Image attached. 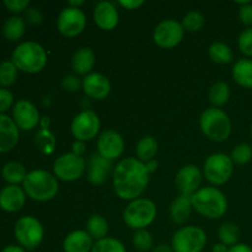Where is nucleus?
I'll return each mask as SVG.
<instances>
[{"label": "nucleus", "instance_id": "f03ea898", "mask_svg": "<svg viewBox=\"0 0 252 252\" xmlns=\"http://www.w3.org/2000/svg\"><path fill=\"white\" fill-rule=\"evenodd\" d=\"M192 207L197 213L206 218L219 219L228 209V201L220 189L207 186L192 194Z\"/></svg>", "mask_w": 252, "mask_h": 252}, {"label": "nucleus", "instance_id": "f257e3e1", "mask_svg": "<svg viewBox=\"0 0 252 252\" xmlns=\"http://www.w3.org/2000/svg\"><path fill=\"white\" fill-rule=\"evenodd\" d=\"M149 175L145 162L137 158L121 160L113 170L112 176L116 194L125 201L139 198L147 189Z\"/></svg>", "mask_w": 252, "mask_h": 252}, {"label": "nucleus", "instance_id": "58836bf2", "mask_svg": "<svg viewBox=\"0 0 252 252\" xmlns=\"http://www.w3.org/2000/svg\"><path fill=\"white\" fill-rule=\"evenodd\" d=\"M238 46L241 53L246 57H252V27L241 32L238 39Z\"/></svg>", "mask_w": 252, "mask_h": 252}, {"label": "nucleus", "instance_id": "4468645a", "mask_svg": "<svg viewBox=\"0 0 252 252\" xmlns=\"http://www.w3.org/2000/svg\"><path fill=\"white\" fill-rule=\"evenodd\" d=\"M12 120L19 129L31 130L39 125V112L36 106L27 100L17 101L12 108Z\"/></svg>", "mask_w": 252, "mask_h": 252}, {"label": "nucleus", "instance_id": "0eeeda50", "mask_svg": "<svg viewBox=\"0 0 252 252\" xmlns=\"http://www.w3.org/2000/svg\"><path fill=\"white\" fill-rule=\"evenodd\" d=\"M207 244V234L199 226L180 228L174 234L171 248L174 252H202Z\"/></svg>", "mask_w": 252, "mask_h": 252}, {"label": "nucleus", "instance_id": "423d86ee", "mask_svg": "<svg viewBox=\"0 0 252 252\" xmlns=\"http://www.w3.org/2000/svg\"><path fill=\"white\" fill-rule=\"evenodd\" d=\"M158 214L157 204L148 198H137L129 202L123 212V220L130 229L142 230L155 220Z\"/></svg>", "mask_w": 252, "mask_h": 252}, {"label": "nucleus", "instance_id": "37998d69", "mask_svg": "<svg viewBox=\"0 0 252 252\" xmlns=\"http://www.w3.org/2000/svg\"><path fill=\"white\" fill-rule=\"evenodd\" d=\"M4 5L14 12H20L30 6V0H4Z\"/></svg>", "mask_w": 252, "mask_h": 252}, {"label": "nucleus", "instance_id": "a18cd8bd", "mask_svg": "<svg viewBox=\"0 0 252 252\" xmlns=\"http://www.w3.org/2000/svg\"><path fill=\"white\" fill-rule=\"evenodd\" d=\"M118 4L128 10H134L138 9L139 6H142V5L144 4V1H143V0H121V1H118Z\"/></svg>", "mask_w": 252, "mask_h": 252}, {"label": "nucleus", "instance_id": "de8ad7c7", "mask_svg": "<svg viewBox=\"0 0 252 252\" xmlns=\"http://www.w3.org/2000/svg\"><path fill=\"white\" fill-rule=\"evenodd\" d=\"M228 252H252V248L246 244H236V245L229 248Z\"/></svg>", "mask_w": 252, "mask_h": 252}, {"label": "nucleus", "instance_id": "8fccbe9b", "mask_svg": "<svg viewBox=\"0 0 252 252\" xmlns=\"http://www.w3.org/2000/svg\"><path fill=\"white\" fill-rule=\"evenodd\" d=\"M1 252H26L24 248L21 246H16V245H9L6 248H4L1 250Z\"/></svg>", "mask_w": 252, "mask_h": 252}, {"label": "nucleus", "instance_id": "6e6552de", "mask_svg": "<svg viewBox=\"0 0 252 252\" xmlns=\"http://www.w3.org/2000/svg\"><path fill=\"white\" fill-rule=\"evenodd\" d=\"M234 171V162L230 157L223 153H214L204 161L203 174L212 185L220 186L230 180Z\"/></svg>", "mask_w": 252, "mask_h": 252}, {"label": "nucleus", "instance_id": "864d4df0", "mask_svg": "<svg viewBox=\"0 0 252 252\" xmlns=\"http://www.w3.org/2000/svg\"><path fill=\"white\" fill-rule=\"evenodd\" d=\"M39 125H41V129H48L49 118L48 117L41 118V121H39Z\"/></svg>", "mask_w": 252, "mask_h": 252}, {"label": "nucleus", "instance_id": "b1692460", "mask_svg": "<svg viewBox=\"0 0 252 252\" xmlns=\"http://www.w3.org/2000/svg\"><path fill=\"white\" fill-rule=\"evenodd\" d=\"M94 65H95V53L91 48L83 47L74 53L71 66L78 75H89Z\"/></svg>", "mask_w": 252, "mask_h": 252}, {"label": "nucleus", "instance_id": "6e6d98bb", "mask_svg": "<svg viewBox=\"0 0 252 252\" xmlns=\"http://www.w3.org/2000/svg\"><path fill=\"white\" fill-rule=\"evenodd\" d=\"M251 137H252V126H251Z\"/></svg>", "mask_w": 252, "mask_h": 252}, {"label": "nucleus", "instance_id": "a211bd4d", "mask_svg": "<svg viewBox=\"0 0 252 252\" xmlns=\"http://www.w3.org/2000/svg\"><path fill=\"white\" fill-rule=\"evenodd\" d=\"M118 19H120V15L112 2H97L94 10V21L101 30H105V31L113 30L117 26Z\"/></svg>", "mask_w": 252, "mask_h": 252}, {"label": "nucleus", "instance_id": "cd10ccee", "mask_svg": "<svg viewBox=\"0 0 252 252\" xmlns=\"http://www.w3.org/2000/svg\"><path fill=\"white\" fill-rule=\"evenodd\" d=\"M25 33V21L20 16H11L2 25V34L9 41H17Z\"/></svg>", "mask_w": 252, "mask_h": 252}, {"label": "nucleus", "instance_id": "f8f14e48", "mask_svg": "<svg viewBox=\"0 0 252 252\" xmlns=\"http://www.w3.org/2000/svg\"><path fill=\"white\" fill-rule=\"evenodd\" d=\"M185 30L176 20H164L154 30L153 39L160 48L170 49L176 47L184 38Z\"/></svg>", "mask_w": 252, "mask_h": 252}, {"label": "nucleus", "instance_id": "c03bdc74", "mask_svg": "<svg viewBox=\"0 0 252 252\" xmlns=\"http://www.w3.org/2000/svg\"><path fill=\"white\" fill-rule=\"evenodd\" d=\"M239 17H240L241 22L246 26H251L252 25V4L251 1L248 4L243 5L239 9Z\"/></svg>", "mask_w": 252, "mask_h": 252}, {"label": "nucleus", "instance_id": "aec40b11", "mask_svg": "<svg viewBox=\"0 0 252 252\" xmlns=\"http://www.w3.org/2000/svg\"><path fill=\"white\" fill-rule=\"evenodd\" d=\"M19 142V128L9 116L0 113V153L10 152Z\"/></svg>", "mask_w": 252, "mask_h": 252}, {"label": "nucleus", "instance_id": "c756f323", "mask_svg": "<svg viewBox=\"0 0 252 252\" xmlns=\"http://www.w3.org/2000/svg\"><path fill=\"white\" fill-rule=\"evenodd\" d=\"M230 97V88L225 81H217L211 86L208 98L214 107L225 105Z\"/></svg>", "mask_w": 252, "mask_h": 252}, {"label": "nucleus", "instance_id": "4c0bfd02", "mask_svg": "<svg viewBox=\"0 0 252 252\" xmlns=\"http://www.w3.org/2000/svg\"><path fill=\"white\" fill-rule=\"evenodd\" d=\"M231 160H233L234 164L238 165H245L248 162L251 161L252 159V148L251 145L246 144V143H241L238 144L233 149L230 155Z\"/></svg>", "mask_w": 252, "mask_h": 252}, {"label": "nucleus", "instance_id": "7ed1b4c3", "mask_svg": "<svg viewBox=\"0 0 252 252\" xmlns=\"http://www.w3.org/2000/svg\"><path fill=\"white\" fill-rule=\"evenodd\" d=\"M11 62L19 70L36 74L46 66L47 52L37 42H22L12 52Z\"/></svg>", "mask_w": 252, "mask_h": 252}, {"label": "nucleus", "instance_id": "ddd939ff", "mask_svg": "<svg viewBox=\"0 0 252 252\" xmlns=\"http://www.w3.org/2000/svg\"><path fill=\"white\" fill-rule=\"evenodd\" d=\"M86 16L83 10L78 7L66 6L59 14L57 27L65 37H75L85 30Z\"/></svg>", "mask_w": 252, "mask_h": 252}, {"label": "nucleus", "instance_id": "ea45409f", "mask_svg": "<svg viewBox=\"0 0 252 252\" xmlns=\"http://www.w3.org/2000/svg\"><path fill=\"white\" fill-rule=\"evenodd\" d=\"M80 86H83V81H80L76 75H66L62 80V88L68 93H75L80 89Z\"/></svg>", "mask_w": 252, "mask_h": 252}, {"label": "nucleus", "instance_id": "bb28decb", "mask_svg": "<svg viewBox=\"0 0 252 252\" xmlns=\"http://www.w3.org/2000/svg\"><path fill=\"white\" fill-rule=\"evenodd\" d=\"M86 231L94 240L98 241L107 238L108 234V223L103 217L98 214H94L89 218L86 223Z\"/></svg>", "mask_w": 252, "mask_h": 252}, {"label": "nucleus", "instance_id": "4be33fe9", "mask_svg": "<svg viewBox=\"0 0 252 252\" xmlns=\"http://www.w3.org/2000/svg\"><path fill=\"white\" fill-rule=\"evenodd\" d=\"M94 239L85 230H75L65 236L63 241L64 252H91Z\"/></svg>", "mask_w": 252, "mask_h": 252}, {"label": "nucleus", "instance_id": "dca6fc26", "mask_svg": "<svg viewBox=\"0 0 252 252\" xmlns=\"http://www.w3.org/2000/svg\"><path fill=\"white\" fill-rule=\"evenodd\" d=\"M202 182V172L196 165H185L175 177V184H176L177 189L180 191V194H187L192 196L199 189Z\"/></svg>", "mask_w": 252, "mask_h": 252}, {"label": "nucleus", "instance_id": "49530a36", "mask_svg": "<svg viewBox=\"0 0 252 252\" xmlns=\"http://www.w3.org/2000/svg\"><path fill=\"white\" fill-rule=\"evenodd\" d=\"M73 154L75 155H79V157H81V155L85 153V143L84 142H80V140H75V142L73 143Z\"/></svg>", "mask_w": 252, "mask_h": 252}, {"label": "nucleus", "instance_id": "79ce46f5", "mask_svg": "<svg viewBox=\"0 0 252 252\" xmlns=\"http://www.w3.org/2000/svg\"><path fill=\"white\" fill-rule=\"evenodd\" d=\"M25 19L31 25H41L43 21V15L37 7H27L25 10Z\"/></svg>", "mask_w": 252, "mask_h": 252}, {"label": "nucleus", "instance_id": "603ef678", "mask_svg": "<svg viewBox=\"0 0 252 252\" xmlns=\"http://www.w3.org/2000/svg\"><path fill=\"white\" fill-rule=\"evenodd\" d=\"M145 165H147V169H148V171L150 172V174H152V172H154L155 170H157V167H158V161L157 160H150V161H148V162H145Z\"/></svg>", "mask_w": 252, "mask_h": 252}, {"label": "nucleus", "instance_id": "393cba45", "mask_svg": "<svg viewBox=\"0 0 252 252\" xmlns=\"http://www.w3.org/2000/svg\"><path fill=\"white\" fill-rule=\"evenodd\" d=\"M233 78L243 88L252 89V59H239L233 66Z\"/></svg>", "mask_w": 252, "mask_h": 252}, {"label": "nucleus", "instance_id": "a19ab883", "mask_svg": "<svg viewBox=\"0 0 252 252\" xmlns=\"http://www.w3.org/2000/svg\"><path fill=\"white\" fill-rule=\"evenodd\" d=\"M14 103V96L7 89L0 88V113L9 110Z\"/></svg>", "mask_w": 252, "mask_h": 252}, {"label": "nucleus", "instance_id": "f704fd0d", "mask_svg": "<svg viewBox=\"0 0 252 252\" xmlns=\"http://www.w3.org/2000/svg\"><path fill=\"white\" fill-rule=\"evenodd\" d=\"M182 27L187 32H197L203 27L204 16L199 11H189L185 15L184 20L181 22Z\"/></svg>", "mask_w": 252, "mask_h": 252}, {"label": "nucleus", "instance_id": "39448f33", "mask_svg": "<svg viewBox=\"0 0 252 252\" xmlns=\"http://www.w3.org/2000/svg\"><path fill=\"white\" fill-rule=\"evenodd\" d=\"M199 127L203 134L213 142H225L231 133L229 116L220 108L212 107L203 111L199 118Z\"/></svg>", "mask_w": 252, "mask_h": 252}, {"label": "nucleus", "instance_id": "473e14b6", "mask_svg": "<svg viewBox=\"0 0 252 252\" xmlns=\"http://www.w3.org/2000/svg\"><path fill=\"white\" fill-rule=\"evenodd\" d=\"M34 142L43 154H52L56 149V137L49 129H39L34 138Z\"/></svg>", "mask_w": 252, "mask_h": 252}, {"label": "nucleus", "instance_id": "2f4dec72", "mask_svg": "<svg viewBox=\"0 0 252 252\" xmlns=\"http://www.w3.org/2000/svg\"><path fill=\"white\" fill-rule=\"evenodd\" d=\"M218 236L220 239V243L224 244L225 246H234L239 244V239H240V229L235 223L231 221H226L223 223L219 228Z\"/></svg>", "mask_w": 252, "mask_h": 252}, {"label": "nucleus", "instance_id": "1a4fd4ad", "mask_svg": "<svg viewBox=\"0 0 252 252\" xmlns=\"http://www.w3.org/2000/svg\"><path fill=\"white\" fill-rule=\"evenodd\" d=\"M14 233L21 248L26 249V250L36 249L42 243L44 235L41 221L31 216L20 218L15 223Z\"/></svg>", "mask_w": 252, "mask_h": 252}, {"label": "nucleus", "instance_id": "c85d7f7f", "mask_svg": "<svg viewBox=\"0 0 252 252\" xmlns=\"http://www.w3.org/2000/svg\"><path fill=\"white\" fill-rule=\"evenodd\" d=\"M2 179L6 182H9L10 185H17V184H24L25 179L27 176L26 169L24 167V165L20 164L16 161H10L2 167Z\"/></svg>", "mask_w": 252, "mask_h": 252}, {"label": "nucleus", "instance_id": "6ab92c4d", "mask_svg": "<svg viewBox=\"0 0 252 252\" xmlns=\"http://www.w3.org/2000/svg\"><path fill=\"white\" fill-rule=\"evenodd\" d=\"M26 193L17 185H7L0 191V208L5 212H17L24 207Z\"/></svg>", "mask_w": 252, "mask_h": 252}, {"label": "nucleus", "instance_id": "5701e85b", "mask_svg": "<svg viewBox=\"0 0 252 252\" xmlns=\"http://www.w3.org/2000/svg\"><path fill=\"white\" fill-rule=\"evenodd\" d=\"M192 196L180 194L170 206V217L176 224H185L189 220L192 211Z\"/></svg>", "mask_w": 252, "mask_h": 252}, {"label": "nucleus", "instance_id": "412c9836", "mask_svg": "<svg viewBox=\"0 0 252 252\" xmlns=\"http://www.w3.org/2000/svg\"><path fill=\"white\" fill-rule=\"evenodd\" d=\"M111 170H112V161L106 160L98 154H94L89 160L88 180L95 186H101L106 182Z\"/></svg>", "mask_w": 252, "mask_h": 252}, {"label": "nucleus", "instance_id": "2eb2a0df", "mask_svg": "<svg viewBox=\"0 0 252 252\" xmlns=\"http://www.w3.org/2000/svg\"><path fill=\"white\" fill-rule=\"evenodd\" d=\"M125 150V140L122 135L112 129H107L97 139V154L106 160L113 161L120 158Z\"/></svg>", "mask_w": 252, "mask_h": 252}, {"label": "nucleus", "instance_id": "09e8293b", "mask_svg": "<svg viewBox=\"0 0 252 252\" xmlns=\"http://www.w3.org/2000/svg\"><path fill=\"white\" fill-rule=\"evenodd\" d=\"M152 252H174V250H172L171 246L165 245V244H160V245L155 246L152 250Z\"/></svg>", "mask_w": 252, "mask_h": 252}, {"label": "nucleus", "instance_id": "a878e982", "mask_svg": "<svg viewBox=\"0 0 252 252\" xmlns=\"http://www.w3.org/2000/svg\"><path fill=\"white\" fill-rule=\"evenodd\" d=\"M158 149H159V145H158L157 139L152 135L142 137L135 145V153H137L138 159L143 162H148L154 159Z\"/></svg>", "mask_w": 252, "mask_h": 252}, {"label": "nucleus", "instance_id": "c9c22d12", "mask_svg": "<svg viewBox=\"0 0 252 252\" xmlns=\"http://www.w3.org/2000/svg\"><path fill=\"white\" fill-rule=\"evenodd\" d=\"M17 70L11 61H4L0 63V85L10 86L15 83L17 78Z\"/></svg>", "mask_w": 252, "mask_h": 252}, {"label": "nucleus", "instance_id": "e433bc0d", "mask_svg": "<svg viewBox=\"0 0 252 252\" xmlns=\"http://www.w3.org/2000/svg\"><path fill=\"white\" fill-rule=\"evenodd\" d=\"M153 236L147 229H142V230H137L133 235V246L135 250L139 252H147L152 250L153 248Z\"/></svg>", "mask_w": 252, "mask_h": 252}, {"label": "nucleus", "instance_id": "7c9ffc66", "mask_svg": "<svg viewBox=\"0 0 252 252\" xmlns=\"http://www.w3.org/2000/svg\"><path fill=\"white\" fill-rule=\"evenodd\" d=\"M208 54L214 63L229 64L233 62L234 54L230 47L221 42H216L208 49Z\"/></svg>", "mask_w": 252, "mask_h": 252}, {"label": "nucleus", "instance_id": "20e7f679", "mask_svg": "<svg viewBox=\"0 0 252 252\" xmlns=\"http://www.w3.org/2000/svg\"><path fill=\"white\" fill-rule=\"evenodd\" d=\"M58 179L46 170H33L27 174L24 181V191L30 198L46 202L58 193Z\"/></svg>", "mask_w": 252, "mask_h": 252}, {"label": "nucleus", "instance_id": "9d476101", "mask_svg": "<svg viewBox=\"0 0 252 252\" xmlns=\"http://www.w3.org/2000/svg\"><path fill=\"white\" fill-rule=\"evenodd\" d=\"M85 167L86 161L83 157H79L73 153H66L57 158L53 164V172L58 180L71 182L80 179L85 171Z\"/></svg>", "mask_w": 252, "mask_h": 252}, {"label": "nucleus", "instance_id": "5fc2aeb1", "mask_svg": "<svg viewBox=\"0 0 252 252\" xmlns=\"http://www.w3.org/2000/svg\"><path fill=\"white\" fill-rule=\"evenodd\" d=\"M84 4V1L83 0H78V1H74V0H70V1H68V6H70V7H78L79 9V6H80V5H83Z\"/></svg>", "mask_w": 252, "mask_h": 252}, {"label": "nucleus", "instance_id": "3c124183", "mask_svg": "<svg viewBox=\"0 0 252 252\" xmlns=\"http://www.w3.org/2000/svg\"><path fill=\"white\" fill-rule=\"evenodd\" d=\"M228 251H229L228 246H225L221 243L216 244V245H213V248H212V252H228Z\"/></svg>", "mask_w": 252, "mask_h": 252}, {"label": "nucleus", "instance_id": "f3484780", "mask_svg": "<svg viewBox=\"0 0 252 252\" xmlns=\"http://www.w3.org/2000/svg\"><path fill=\"white\" fill-rule=\"evenodd\" d=\"M83 90L89 97L103 100L111 93V83L101 73H90L83 79Z\"/></svg>", "mask_w": 252, "mask_h": 252}, {"label": "nucleus", "instance_id": "9b49d317", "mask_svg": "<svg viewBox=\"0 0 252 252\" xmlns=\"http://www.w3.org/2000/svg\"><path fill=\"white\" fill-rule=\"evenodd\" d=\"M100 118L93 110L81 111L71 122V134L76 140L88 142L94 139L100 130Z\"/></svg>", "mask_w": 252, "mask_h": 252}, {"label": "nucleus", "instance_id": "72a5a7b5", "mask_svg": "<svg viewBox=\"0 0 252 252\" xmlns=\"http://www.w3.org/2000/svg\"><path fill=\"white\" fill-rule=\"evenodd\" d=\"M91 252H127V250L126 246L117 239L105 238L94 243Z\"/></svg>", "mask_w": 252, "mask_h": 252}]
</instances>
